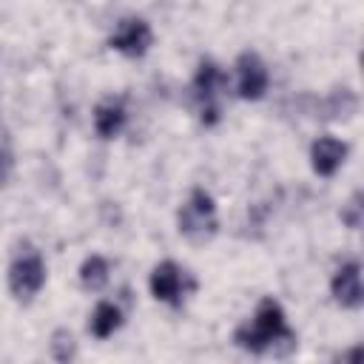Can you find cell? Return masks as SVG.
Wrapping results in <instances>:
<instances>
[{"mask_svg":"<svg viewBox=\"0 0 364 364\" xmlns=\"http://www.w3.org/2000/svg\"><path fill=\"white\" fill-rule=\"evenodd\" d=\"M233 341H236V347L262 355V353H276L279 344L293 350L296 347V333L287 327L282 304L267 296V299L259 301L253 318L233 330Z\"/></svg>","mask_w":364,"mask_h":364,"instance_id":"obj_1","label":"cell"},{"mask_svg":"<svg viewBox=\"0 0 364 364\" xmlns=\"http://www.w3.org/2000/svg\"><path fill=\"white\" fill-rule=\"evenodd\" d=\"M176 225H179V233L196 245L208 242L216 236L219 230V219H216V205H213V196L205 191V188H193L188 202L179 208L176 213Z\"/></svg>","mask_w":364,"mask_h":364,"instance_id":"obj_2","label":"cell"},{"mask_svg":"<svg viewBox=\"0 0 364 364\" xmlns=\"http://www.w3.org/2000/svg\"><path fill=\"white\" fill-rule=\"evenodd\" d=\"M228 85L222 68L213 60H199V68L193 74V97L199 102V114L205 125L219 122V91Z\"/></svg>","mask_w":364,"mask_h":364,"instance_id":"obj_3","label":"cell"},{"mask_svg":"<svg viewBox=\"0 0 364 364\" xmlns=\"http://www.w3.org/2000/svg\"><path fill=\"white\" fill-rule=\"evenodd\" d=\"M43 284H46V262L37 250H26L9 264V290L17 301H31Z\"/></svg>","mask_w":364,"mask_h":364,"instance_id":"obj_4","label":"cell"},{"mask_svg":"<svg viewBox=\"0 0 364 364\" xmlns=\"http://www.w3.org/2000/svg\"><path fill=\"white\" fill-rule=\"evenodd\" d=\"M148 287H151V296H154L156 301L179 304V301H182V296H185V290L196 287V282H193V279H188V276H185V270H182L176 262L165 259V262H159V264L151 270Z\"/></svg>","mask_w":364,"mask_h":364,"instance_id":"obj_5","label":"cell"},{"mask_svg":"<svg viewBox=\"0 0 364 364\" xmlns=\"http://www.w3.org/2000/svg\"><path fill=\"white\" fill-rule=\"evenodd\" d=\"M270 85L264 60L256 51H242L236 57V94L242 100H262Z\"/></svg>","mask_w":364,"mask_h":364,"instance_id":"obj_6","label":"cell"},{"mask_svg":"<svg viewBox=\"0 0 364 364\" xmlns=\"http://www.w3.org/2000/svg\"><path fill=\"white\" fill-rule=\"evenodd\" d=\"M154 43V31L148 26V20L142 17H125L117 31L108 37V46L125 57H142Z\"/></svg>","mask_w":364,"mask_h":364,"instance_id":"obj_7","label":"cell"},{"mask_svg":"<svg viewBox=\"0 0 364 364\" xmlns=\"http://www.w3.org/2000/svg\"><path fill=\"white\" fill-rule=\"evenodd\" d=\"M330 293L333 299L347 307V310H358L364 301V290H361V264L358 262H347L336 270L333 282H330Z\"/></svg>","mask_w":364,"mask_h":364,"instance_id":"obj_8","label":"cell"},{"mask_svg":"<svg viewBox=\"0 0 364 364\" xmlns=\"http://www.w3.org/2000/svg\"><path fill=\"white\" fill-rule=\"evenodd\" d=\"M347 159V142L336 139V136H318L313 145H310V165L318 176H333L341 162Z\"/></svg>","mask_w":364,"mask_h":364,"instance_id":"obj_9","label":"cell"},{"mask_svg":"<svg viewBox=\"0 0 364 364\" xmlns=\"http://www.w3.org/2000/svg\"><path fill=\"white\" fill-rule=\"evenodd\" d=\"M125 119H128V114H125L122 100H114L111 97V100H102L94 108V131L102 139H114L125 128Z\"/></svg>","mask_w":364,"mask_h":364,"instance_id":"obj_10","label":"cell"},{"mask_svg":"<svg viewBox=\"0 0 364 364\" xmlns=\"http://www.w3.org/2000/svg\"><path fill=\"white\" fill-rule=\"evenodd\" d=\"M119 324H122V310L111 301H100L91 313L88 330L94 338H108V336H114V330H119Z\"/></svg>","mask_w":364,"mask_h":364,"instance_id":"obj_11","label":"cell"},{"mask_svg":"<svg viewBox=\"0 0 364 364\" xmlns=\"http://www.w3.org/2000/svg\"><path fill=\"white\" fill-rule=\"evenodd\" d=\"M358 108V97L353 88H336L330 97L321 102V117L327 119H350Z\"/></svg>","mask_w":364,"mask_h":364,"instance_id":"obj_12","label":"cell"},{"mask_svg":"<svg viewBox=\"0 0 364 364\" xmlns=\"http://www.w3.org/2000/svg\"><path fill=\"white\" fill-rule=\"evenodd\" d=\"M80 284L91 293L102 290L108 284V262L102 256H88L82 264H80Z\"/></svg>","mask_w":364,"mask_h":364,"instance_id":"obj_13","label":"cell"},{"mask_svg":"<svg viewBox=\"0 0 364 364\" xmlns=\"http://www.w3.org/2000/svg\"><path fill=\"white\" fill-rule=\"evenodd\" d=\"M74 353H77V344H74V336L68 333V330H54V336H51V355L57 358V361H71L74 358Z\"/></svg>","mask_w":364,"mask_h":364,"instance_id":"obj_14","label":"cell"},{"mask_svg":"<svg viewBox=\"0 0 364 364\" xmlns=\"http://www.w3.org/2000/svg\"><path fill=\"white\" fill-rule=\"evenodd\" d=\"M341 222L347 225V228H361V222H364V205H361V191H355L353 193V199L341 208Z\"/></svg>","mask_w":364,"mask_h":364,"instance_id":"obj_15","label":"cell"},{"mask_svg":"<svg viewBox=\"0 0 364 364\" xmlns=\"http://www.w3.org/2000/svg\"><path fill=\"white\" fill-rule=\"evenodd\" d=\"M11 168H14V154H11V145H9V134L0 125V182H6L11 176Z\"/></svg>","mask_w":364,"mask_h":364,"instance_id":"obj_16","label":"cell"}]
</instances>
